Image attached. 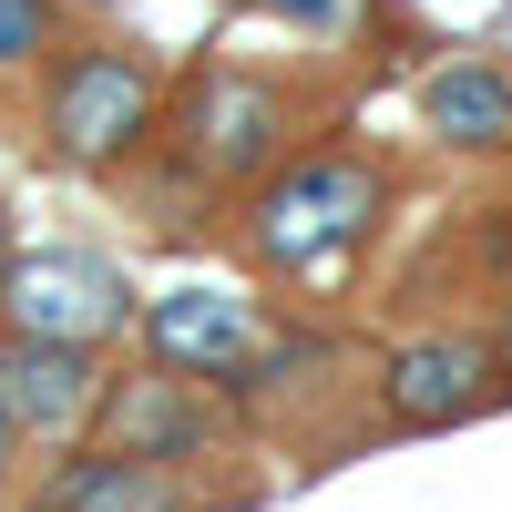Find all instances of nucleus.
Segmentation results:
<instances>
[{"label":"nucleus","instance_id":"f257e3e1","mask_svg":"<svg viewBox=\"0 0 512 512\" xmlns=\"http://www.w3.org/2000/svg\"><path fill=\"white\" fill-rule=\"evenodd\" d=\"M390 195H400V175L379 154H359V144H297L277 175L246 185L236 246H246V267L267 277V287L338 297V287L369 267L379 226H390Z\"/></svg>","mask_w":512,"mask_h":512},{"label":"nucleus","instance_id":"f03ea898","mask_svg":"<svg viewBox=\"0 0 512 512\" xmlns=\"http://www.w3.org/2000/svg\"><path fill=\"white\" fill-rule=\"evenodd\" d=\"M164 72L123 41H72L41 72V103H31V134L52 175H123L164 144Z\"/></svg>","mask_w":512,"mask_h":512},{"label":"nucleus","instance_id":"7ed1b4c3","mask_svg":"<svg viewBox=\"0 0 512 512\" xmlns=\"http://www.w3.org/2000/svg\"><path fill=\"white\" fill-rule=\"evenodd\" d=\"M308 144V113L277 72H246V62H205L175 103H164V164L195 185V195H246L256 175H277V164Z\"/></svg>","mask_w":512,"mask_h":512},{"label":"nucleus","instance_id":"20e7f679","mask_svg":"<svg viewBox=\"0 0 512 512\" xmlns=\"http://www.w3.org/2000/svg\"><path fill=\"white\" fill-rule=\"evenodd\" d=\"M134 318H144V297H134V277H123L103 246H62L52 236V246H21L11 277H0V328H21V338L113 349Z\"/></svg>","mask_w":512,"mask_h":512},{"label":"nucleus","instance_id":"39448f33","mask_svg":"<svg viewBox=\"0 0 512 512\" xmlns=\"http://www.w3.org/2000/svg\"><path fill=\"white\" fill-rule=\"evenodd\" d=\"M134 328H144V359H154V369H175V379H195V390H216V400H236V390H246L256 349L277 338L267 297L216 287V277H185V287L144 297V318H134Z\"/></svg>","mask_w":512,"mask_h":512},{"label":"nucleus","instance_id":"423d86ee","mask_svg":"<svg viewBox=\"0 0 512 512\" xmlns=\"http://www.w3.org/2000/svg\"><path fill=\"white\" fill-rule=\"evenodd\" d=\"M103 390H113L103 349H72V338H21V328H0V420H11L31 451H72V441H93Z\"/></svg>","mask_w":512,"mask_h":512},{"label":"nucleus","instance_id":"0eeeda50","mask_svg":"<svg viewBox=\"0 0 512 512\" xmlns=\"http://www.w3.org/2000/svg\"><path fill=\"white\" fill-rule=\"evenodd\" d=\"M502 400V349L482 328H420L379 359V420L390 431H451Z\"/></svg>","mask_w":512,"mask_h":512},{"label":"nucleus","instance_id":"6e6552de","mask_svg":"<svg viewBox=\"0 0 512 512\" xmlns=\"http://www.w3.org/2000/svg\"><path fill=\"white\" fill-rule=\"evenodd\" d=\"M93 431L113 451H144V461H175V472H195L205 451H216V390H195V379L175 369H134L103 390V420Z\"/></svg>","mask_w":512,"mask_h":512},{"label":"nucleus","instance_id":"1a4fd4ad","mask_svg":"<svg viewBox=\"0 0 512 512\" xmlns=\"http://www.w3.org/2000/svg\"><path fill=\"white\" fill-rule=\"evenodd\" d=\"M420 134L441 154H512V62L502 52H451L420 72Z\"/></svg>","mask_w":512,"mask_h":512},{"label":"nucleus","instance_id":"9d476101","mask_svg":"<svg viewBox=\"0 0 512 512\" xmlns=\"http://www.w3.org/2000/svg\"><path fill=\"white\" fill-rule=\"evenodd\" d=\"M41 502H52V512H195V492H185L175 461H144V451H113V441L72 451Z\"/></svg>","mask_w":512,"mask_h":512},{"label":"nucleus","instance_id":"9b49d317","mask_svg":"<svg viewBox=\"0 0 512 512\" xmlns=\"http://www.w3.org/2000/svg\"><path fill=\"white\" fill-rule=\"evenodd\" d=\"M62 52V0H0V82H41Z\"/></svg>","mask_w":512,"mask_h":512},{"label":"nucleus","instance_id":"f8f14e48","mask_svg":"<svg viewBox=\"0 0 512 512\" xmlns=\"http://www.w3.org/2000/svg\"><path fill=\"white\" fill-rule=\"evenodd\" d=\"M256 21H277V31H297V41H318V52H338V41H359L369 31V11L379 0H246Z\"/></svg>","mask_w":512,"mask_h":512},{"label":"nucleus","instance_id":"ddd939ff","mask_svg":"<svg viewBox=\"0 0 512 512\" xmlns=\"http://www.w3.org/2000/svg\"><path fill=\"white\" fill-rule=\"evenodd\" d=\"M11 256H21V226H11V195H0V277H11Z\"/></svg>","mask_w":512,"mask_h":512},{"label":"nucleus","instance_id":"4468645a","mask_svg":"<svg viewBox=\"0 0 512 512\" xmlns=\"http://www.w3.org/2000/svg\"><path fill=\"white\" fill-rule=\"evenodd\" d=\"M492 349H502V390H512V308H502V338H492Z\"/></svg>","mask_w":512,"mask_h":512},{"label":"nucleus","instance_id":"2eb2a0df","mask_svg":"<svg viewBox=\"0 0 512 512\" xmlns=\"http://www.w3.org/2000/svg\"><path fill=\"white\" fill-rule=\"evenodd\" d=\"M11 451H21V431H11V420H0V482H11Z\"/></svg>","mask_w":512,"mask_h":512},{"label":"nucleus","instance_id":"dca6fc26","mask_svg":"<svg viewBox=\"0 0 512 512\" xmlns=\"http://www.w3.org/2000/svg\"><path fill=\"white\" fill-rule=\"evenodd\" d=\"M31 512H52V502H31Z\"/></svg>","mask_w":512,"mask_h":512}]
</instances>
